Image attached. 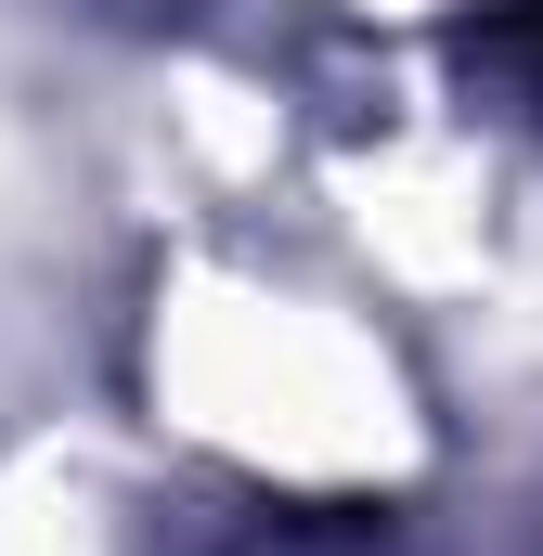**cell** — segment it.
I'll use <instances>...</instances> for the list:
<instances>
[{
    "instance_id": "cell-1",
    "label": "cell",
    "mask_w": 543,
    "mask_h": 556,
    "mask_svg": "<svg viewBox=\"0 0 543 556\" xmlns=\"http://www.w3.org/2000/svg\"><path fill=\"white\" fill-rule=\"evenodd\" d=\"M466 65H479V78H505V91L543 117V0H492V13L466 26Z\"/></svg>"
}]
</instances>
